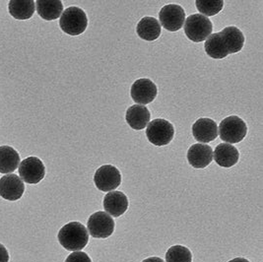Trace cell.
<instances>
[{"label": "cell", "instance_id": "18", "mask_svg": "<svg viewBox=\"0 0 263 262\" xmlns=\"http://www.w3.org/2000/svg\"><path fill=\"white\" fill-rule=\"evenodd\" d=\"M161 25L154 17H144L136 27V33L144 41L152 42L161 35Z\"/></svg>", "mask_w": 263, "mask_h": 262}, {"label": "cell", "instance_id": "15", "mask_svg": "<svg viewBox=\"0 0 263 262\" xmlns=\"http://www.w3.org/2000/svg\"><path fill=\"white\" fill-rule=\"evenodd\" d=\"M216 164L222 167H231L235 166L239 159V150L228 143L219 144L213 152Z\"/></svg>", "mask_w": 263, "mask_h": 262}, {"label": "cell", "instance_id": "17", "mask_svg": "<svg viewBox=\"0 0 263 262\" xmlns=\"http://www.w3.org/2000/svg\"><path fill=\"white\" fill-rule=\"evenodd\" d=\"M220 35L229 54L239 52L243 48V44L246 41L245 36L237 27H226L223 31L220 32Z\"/></svg>", "mask_w": 263, "mask_h": 262}, {"label": "cell", "instance_id": "10", "mask_svg": "<svg viewBox=\"0 0 263 262\" xmlns=\"http://www.w3.org/2000/svg\"><path fill=\"white\" fill-rule=\"evenodd\" d=\"M157 94V86L150 79L141 78L132 84L130 89L132 100L141 106L152 103L155 100Z\"/></svg>", "mask_w": 263, "mask_h": 262}, {"label": "cell", "instance_id": "28", "mask_svg": "<svg viewBox=\"0 0 263 262\" xmlns=\"http://www.w3.org/2000/svg\"><path fill=\"white\" fill-rule=\"evenodd\" d=\"M229 262H250L248 259L246 258H242V257H237V258H234L232 260H230Z\"/></svg>", "mask_w": 263, "mask_h": 262}, {"label": "cell", "instance_id": "14", "mask_svg": "<svg viewBox=\"0 0 263 262\" xmlns=\"http://www.w3.org/2000/svg\"><path fill=\"white\" fill-rule=\"evenodd\" d=\"M103 205L109 216L120 217L128 208V198L121 191H111L105 196Z\"/></svg>", "mask_w": 263, "mask_h": 262}, {"label": "cell", "instance_id": "24", "mask_svg": "<svg viewBox=\"0 0 263 262\" xmlns=\"http://www.w3.org/2000/svg\"><path fill=\"white\" fill-rule=\"evenodd\" d=\"M196 8L198 11L203 14V16H214L220 11H222L224 7V1L218 0V1H202V0H196L195 1Z\"/></svg>", "mask_w": 263, "mask_h": 262}, {"label": "cell", "instance_id": "25", "mask_svg": "<svg viewBox=\"0 0 263 262\" xmlns=\"http://www.w3.org/2000/svg\"><path fill=\"white\" fill-rule=\"evenodd\" d=\"M65 262H92L90 256L83 251H74L69 254Z\"/></svg>", "mask_w": 263, "mask_h": 262}, {"label": "cell", "instance_id": "3", "mask_svg": "<svg viewBox=\"0 0 263 262\" xmlns=\"http://www.w3.org/2000/svg\"><path fill=\"white\" fill-rule=\"evenodd\" d=\"M184 33L194 43H201L212 34L213 25L201 14H193L186 18L184 24Z\"/></svg>", "mask_w": 263, "mask_h": 262}, {"label": "cell", "instance_id": "7", "mask_svg": "<svg viewBox=\"0 0 263 262\" xmlns=\"http://www.w3.org/2000/svg\"><path fill=\"white\" fill-rule=\"evenodd\" d=\"M94 182L99 191L104 192L115 191L121 183L120 172L111 165L102 166L95 173Z\"/></svg>", "mask_w": 263, "mask_h": 262}, {"label": "cell", "instance_id": "12", "mask_svg": "<svg viewBox=\"0 0 263 262\" xmlns=\"http://www.w3.org/2000/svg\"><path fill=\"white\" fill-rule=\"evenodd\" d=\"M187 161L194 169H204L213 161V150L206 144H193L187 151Z\"/></svg>", "mask_w": 263, "mask_h": 262}, {"label": "cell", "instance_id": "22", "mask_svg": "<svg viewBox=\"0 0 263 262\" xmlns=\"http://www.w3.org/2000/svg\"><path fill=\"white\" fill-rule=\"evenodd\" d=\"M204 48L206 53L214 60H223L229 55L227 49L222 41L220 32L211 34L207 38L206 43L204 44Z\"/></svg>", "mask_w": 263, "mask_h": 262}, {"label": "cell", "instance_id": "19", "mask_svg": "<svg viewBox=\"0 0 263 262\" xmlns=\"http://www.w3.org/2000/svg\"><path fill=\"white\" fill-rule=\"evenodd\" d=\"M19 153L10 146L0 147V174H10L20 166Z\"/></svg>", "mask_w": 263, "mask_h": 262}, {"label": "cell", "instance_id": "4", "mask_svg": "<svg viewBox=\"0 0 263 262\" xmlns=\"http://www.w3.org/2000/svg\"><path fill=\"white\" fill-rule=\"evenodd\" d=\"M220 138L228 144L239 143L248 133V126L242 119L232 116L223 119L219 125Z\"/></svg>", "mask_w": 263, "mask_h": 262}, {"label": "cell", "instance_id": "23", "mask_svg": "<svg viewBox=\"0 0 263 262\" xmlns=\"http://www.w3.org/2000/svg\"><path fill=\"white\" fill-rule=\"evenodd\" d=\"M192 261V251L183 246L171 247L166 253V262Z\"/></svg>", "mask_w": 263, "mask_h": 262}, {"label": "cell", "instance_id": "21", "mask_svg": "<svg viewBox=\"0 0 263 262\" xmlns=\"http://www.w3.org/2000/svg\"><path fill=\"white\" fill-rule=\"evenodd\" d=\"M35 4L36 2L33 0H11L8 4V10L13 18L17 20H28L35 13Z\"/></svg>", "mask_w": 263, "mask_h": 262}, {"label": "cell", "instance_id": "2", "mask_svg": "<svg viewBox=\"0 0 263 262\" xmlns=\"http://www.w3.org/2000/svg\"><path fill=\"white\" fill-rule=\"evenodd\" d=\"M60 27L69 36H79L83 34L88 27L87 15L79 7H68L60 17Z\"/></svg>", "mask_w": 263, "mask_h": 262}, {"label": "cell", "instance_id": "1", "mask_svg": "<svg viewBox=\"0 0 263 262\" xmlns=\"http://www.w3.org/2000/svg\"><path fill=\"white\" fill-rule=\"evenodd\" d=\"M58 238L65 250L81 251L88 245L89 233L81 223L70 222L60 229Z\"/></svg>", "mask_w": 263, "mask_h": 262}, {"label": "cell", "instance_id": "6", "mask_svg": "<svg viewBox=\"0 0 263 262\" xmlns=\"http://www.w3.org/2000/svg\"><path fill=\"white\" fill-rule=\"evenodd\" d=\"M115 232V221L111 216L98 211L88 219V233L95 238H107Z\"/></svg>", "mask_w": 263, "mask_h": 262}, {"label": "cell", "instance_id": "9", "mask_svg": "<svg viewBox=\"0 0 263 262\" xmlns=\"http://www.w3.org/2000/svg\"><path fill=\"white\" fill-rule=\"evenodd\" d=\"M159 19L166 30L177 32L180 30L185 21V12L183 8L177 4H168L164 6L159 13Z\"/></svg>", "mask_w": 263, "mask_h": 262}, {"label": "cell", "instance_id": "20", "mask_svg": "<svg viewBox=\"0 0 263 262\" xmlns=\"http://www.w3.org/2000/svg\"><path fill=\"white\" fill-rule=\"evenodd\" d=\"M36 6L39 16L47 21L60 18L63 11V4L60 0H37Z\"/></svg>", "mask_w": 263, "mask_h": 262}, {"label": "cell", "instance_id": "16", "mask_svg": "<svg viewBox=\"0 0 263 262\" xmlns=\"http://www.w3.org/2000/svg\"><path fill=\"white\" fill-rule=\"evenodd\" d=\"M151 119V114L145 106L134 105L126 110L125 120L127 124L135 130L144 129Z\"/></svg>", "mask_w": 263, "mask_h": 262}, {"label": "cell", "instance_id": "11", "mask_svg": "<svg viewBox=\"0 0 263 262\" xmlns=\"http://www.w3.org/2000/svg\"><path fill=\"white\" fill-rule=\"evenodd\" d=\"M25 192V184L20 177L9 174L0 179V196L5 200H19Z\"/></svg>", "mask_w": 263, "mask_h": 262}, {"label": "cell", "instance_id": "26", "mask_svg": "<svg viewBox=\"0 0 263 262\" xmlns=\"http://www.w3.org/2000/svg\"><path fill=\"white\" fill-rule=\"evenodd\" d=\"M0 262H9V253L6 248L0 244Z\"/></svg>", "mask_w": 263, "mask_h": 262}, {"label": "cell", "instance_id": "13", "mask_svg": "<svg viewBox=\"0 0 263 262\" xmlns=\"http://www.w3.org/2000/svg\"><path fill=\"white\" fill-rule=\"evenodd\" d=\"M192 134L195 140L201 143H209L218 136V126L214 120L210 119H197L192 125Z\"/></svg>", "mask_w": 263, "mask_h": 262}, {"label": "cell", "instance_id": "27", "mask_svg": "<svg viewBox=\"0 0 263 262\" xmlns=\"http://www.w3.org/2000/svg\"><path fill=\"white\" fill-rule=\"evenodd\" d=\"M142 262H165L162 258L160 257H150V258H147Z\"/></svg>", "mask_w": 263, "mask_h": 262}, {"label": "cell", "instance_id": "5", "mask_svg": "<svg viewBox=\"0 0 263 262\" xmlns=\"http://www.w3.org/2000/svg\"><path fill=\"white\" fill-rule=\"evenodd\" d=\"M146 136L149 142L153 145L165 146L173 140L175 136V127L166 119H156L148 124Z\"/></svg>", "mask_w": 263, "mask_h": 262}, {"label": "cell", "instance_id": "8", "mask_svg": "<svg viewBox=\"0 0 263 262\" xmlns=\"http://www.w3.org/2000/svg\"><path fill=\"white\" fill-rule=\"evenodd\" d=\"M20 179L29 184H36L46 176L44 163L36 157H28L19 166Z\"/></svg>", "mask_w": 263, "mask_h": 262}]
</instances>
